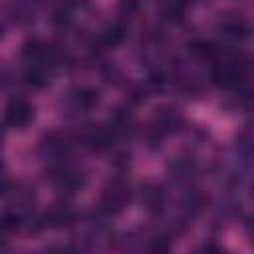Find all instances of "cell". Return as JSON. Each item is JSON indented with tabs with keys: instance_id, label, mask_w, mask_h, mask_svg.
Segmentation results:
<instances>
[{
	"instance_id": "4fadbf2b",
	"label": "cell",
	"mask_w": 254,
	"mask_h": 254,
	"mask_svg": "<svg viewBox=\"0 0 254 254\" xmlns=\"http://www.w3.org/2000/svg\"><path fill=\"white\" fill-rule=\"evenodd\" d=\"M123 36H125V28H123L121 24H109V26L101 32V42H103L107 48H111V46H117V44L123 40Z\"/></svg>"
},
{
	"instance_id": "e0dca14e",
	"label": "cell",
	"mask_w": 254,
	"mask_h": 254,
	"mask_svg": "<svg viewBox=\"0 0 254 254\" xmlns=\"http://www.w3.org/2000/svg\"><path fill=\"white\" fill-rule=\"evenodd\" d=\"M2 141H4V131H2V127H0V147H2Z\"/></svg>"
},
{
	"instance_id": "8992f818",
	"label": "cell",
	"mask_w": 254,
	"mask_h": 254,
	"mask_svg": "<svg viewBox=\"0 0 254 254\" xmlns=\"http://www.w3.org/2000/svg\"><path fill=\"white\" fill-rule=\"evenodd\" d=\"M56 187L65 196H71V194L79 192L85 187V175L81 171H77V169L60 165L58 167V175H56Z\"/></svg>"
},
{
	"instance_id": "30bf717a",
	"label": "cell",
	"mask_w": 254,
	"mask_h": 254,
	"mask_svg": "<svg viewBox=\"0 0 254 254\" xmlns=\"http://www.w3.org/2000/svg\"><path fill=\"white\" fill-rule=\"evenodd\" d=\"M73 220H75L73 210H71L67 204L60 202V204H54V206L44 214L42 224H44V226H50V228H64V226H69Z\"/></svg>"
},
{
	"instance_id": "3957f363",
	"label": "cell",
	"mask_w": 254,
	"mask_h": 254,
	"mask_svg": "<svg viewBox=\"0 0 254 254\" xmlns=\"http://www.w3.org/2000/svg\"><path fill=\"white\" fill-rule=\"evenodd\" d=\"M181 127H183V115L173 107H161L153 115L149 139H151V143H161L163 137L177 133Z\"/></svg>"
},
{
	"instance_id": "6da1fadb",
	"label": "cell",
	"mask_w": 254,
	"mask_h": 254,
	"mask_svg": "<svg viewBox=\"0 0 254 254\" xmlns=\"http://www.w3.org/2000/svg\"><path fill=\"white\" fill-rule=\"evenodd\" d=\"M248 73V60L244 54L238 52H226V54H214L212 58V81L222 89H234L238 87Z\"/></svg>"
},
{
	"instance_id": "ba28073f",
	"label": "cell",
	"mask_w": 254,
	"mask_h": 254,
	"mask_svg": "<svg viewBox=\"0 0 254 254\" xmlns=\"http://www.w3.org/2000/svg\"><path fill=\"white\" fill-rule=\"evenodd\" d=\"M83 141L91 151H105L111 147L113 133L105 125H87L83 131Z\"/></svg>"
},
{
	"instance_id": "5bb4252c",
	"label": "cell",
	"mask_w": 254,
	"mask_h": 254,
	"mask_svg": "<svg viewBox=\"0 0 254 254\" xmlns=\"http://www.w3.org/2000/svg\"><path fill=\"white\" fill-rule=\"evenodd\" d=\"M187 0H169L167 2V8H165V14L169 16V20H181L187 12Z\"/></svg>"
},
{
	"instance_id": "52a82bcc",
	"label": "cell",
	"mask_w": 254,
	"mask_h": 254,
	"mask_svg": "<svg viewBox=\"0 0 254 254\" xmlns=\"http://www.w3.org/2000/svg\"><path fill=\"white\" fill-rule=\"evenodd\" d=\"M67 103L73 111L77 113H85L89 109H93L97 103H99V91L95 87H89V85H79V87H73L69 93H67Z\"/></svg>"
},
{
	"instance_id": "8fae6325",
	"label": "cell",
	"mask_w": 254,
	"mask_h": 254,
	"mask_svg": "<svg viewBox=\"0 0 254 254\" xmlns=\"http://www.w3.org/2000/svg\"><path fill=\"white\" fill-rule=\"evenodd\" d=\"M218 30L222 36L230 38V40H244L248 36V22L236 14H230V16H224L220 22H218Z\"/></svg>"
},
{
	"instance_id": "277c9868",
	"label": "cell",
	"mask_w": 254,
	"mask_h": 254,
	"mask_svg": "<svg viewBox=\"0 0 254 254\" xmlns=\"http://www.w3.org/2000/svg\"><path fill=\"white\" fill-rule=\"evenodd\" d=\"M69 149H71V141L62 131H50V133H46L42 137L40 145H38L40 157L44 161H50V163H62L69 155Z\"/></svg>"
},
{
	"instance_id": "9a60e30c",
	"label": "cell",
	"mask_w": 254,
	"mask_h": 254,
	"mask_svg": "<svg viewBox=\"0 0 254 254\" xmlns=\"http://www.w3.org/2000/svg\"><path fill=\"white\" fill-rule=\"evenodd\" d=\"M139 10V0H121L119 2V12L121 16H135Z\"/></svg>"
},
{
	"instance_id": "7a4b0ae2",
	"label": "cell",
	"mask_w": 254,
	"mask_h": 254,
	"mask_svg": "<svg viewBox=\"0 0 254 254\" xmlns=\"http://www.w3.org/2000/svg\"><path fill=\"white\" fill-rule=\"evenodd\" d=\"M131 200V189L125 181L113 179L103 187L101 192V210L105 214H119Z\"/></svg>"
},
{
	"instance_id": "9c48e42d",
	"label": "cell",
	"mask_w": 254,
	"mask_h": 254,
	"mask_svg": "<svg viewBox=\"0 0 254 254\" xmlns=\"http://www.w3.org/2000/svg\"><path fill=\"white\" fill-rule=\"evenodd\" d=\"M139 196H141L143 206L149 212H159L165 206V200H167L165 189L161 185H157V183H145V185H141Z\"/></svg>"
},
{
	"instance_id": "5b68a950",
	"label": "cell",
	"mask_w": 254,
	"mask_h": 254,
	"mask_svg": "<svg viewBox=\"0 0 254 254\" xmlns=\"http://www.w3.org/2000/svg\"><path fill=\"white\" fill-rule=\"evenodd\" d=\"M34 105L24 97H14L4 109V123L10 129H26L34 121Z\"/></svg>"
},
{
	"instance_id": "7c38bea8",
	"label": "cell",
	"mask_w": 254,
	"mask_h": 254,
	"mask_svg": "<svg viewBox=\"0 0 254 254\" xmlns=\"http://www.w3.org/2000/svg\"><path fill=\"white\" fill-rule=\"evenodd\" d=\"M22 224H24V212L16 208H8L0 212V234L2 236L14 234Z\"/></svg>"
},
{
	"instance_id": "2e32d148",
	"label": "cell",
	"mask_w": 254,
	"mask_h": 254,
	"mask_svg": "<svg viewBox=\"0 0 254 254\" xmlns=\"http://www.w3.org/2000/svg\"><path fill=\"white\" fill-rule=\"evenodd\" d=\"M65 6H85L89 0H62Z\"/></svg>"
}]
</instances>
